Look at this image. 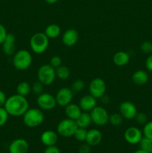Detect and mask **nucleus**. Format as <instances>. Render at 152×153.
Masks as SVG:
<instances>
[{
  "label": "nucleus",
  "mask_w": 152,
  "mask_h": 153,
  "mask_svg": "<svg viewBox=\"0 0 152 153\" xmlns=\"http://www.w3.org/2000/svg\"><path fill=\"white\" fill-rule=\"evenodd\" d=\"M4 108L10 116L20 117L29 108V104L26 97L16 94L7 98Z\"/></svg>",
  "instance_id": "1"
},
{
  "label": "nucleus",
  "mask_w": 152,
  "mask_h": 153,
  "mask_svg": "<svg viewBox=\"0 0 152 153\" xmlns=\"http://www.w3.org/2000/svg\"><path fill=\"white\" fill-rule=\"evenodd\" d=\"M22 117L24 124L29 128H35L41 125L45 117L40 108H28Z\"/></svg>",
  "instance_id": "2"
},
{
  "label": "nucleus",
  "mask_w": 152,
  "mask_h": 153,
  "mask_svg": "<svg viewBox=\"0 0 152 153\" xmlns=\"http://www.w3.org/2000/svg\"><path fill=\"white\" fill-rule=\"evenodd\" d=\"M32 55L26 49H20L15 52L13 57V65L17 70H25L32 64Z\"/></svg>",
  "instance_id": "3"
},
{
  "label": "nucleus",
  "mask_w": 152,
  "mask_h": 153,
  "mask_svg": "<svg viewBox=\"0 0 152 153\" xmlns=\"http://www.w3.org/2000/svg\"><path fill=\"white\" fill-rule=\"evenodd\" d=\"M30 47L35 54H42L48 49L49 38L44 32H37L33 34L30 39Z\"/></svg>",
  "instance_id": "4"
},
{
  "label": "nucleus",
  "mask_w": 152,
  "mask_h": 153,
  "mask_svg": "<svg viewBox=\"0 0 152 153\" xmlns=\"http://www.w3.org/2000/svg\"><path fill=\"white\" fill-rule=\"evenodd\" d=\"M56 78L55 69L50 64H43L37 70V79L44 85H50Z\"/></svg>",
  "instance_id": "5"
},
{
  "label": "nucleus",
  "mask_w": 152,
  "mask_h": 153,
  "mask_svg": "<svg viewBox=\"0 0 152 153\" xmlns=\"http://www.w3.org/2000/svg\"><path fill=\"white\" fill-rule=\"evenodd\" d=\"M77 128L78 126L75 120L66 118V119L62 120L58 123L57 126V132L62 137H70L74 136Z\"/></svg>",
  "instance_id": "6"
},
{
  "label": "nucleus",
  "mask_w": 152,
  "mask_h": 153,
  "mask_svg": "<svg viewBox=\"0 0 152 153\" xmlns=\"http://www.w3.org/2000/svg\"><path fill=\"white\" fill-rule=\"evenodd\" d=\"M92 121L95 125L103 126L109 121V114L107 111L102 106L96 105L90 112Z\"/></svg>",
  "instance_id": "7"
},
{
  "label": "nucleus",
  "mask_w": 152,
  "mask_h": 153,
  "mask_svg": "<svg viewBox=\"0 0 152 153\" xmlns=\"http://www.w3.org/2000/svg\"><path fill=\"white\" fill-rule=\"evenodd\" d=\"M107 85L105 82L101 78L92 79L89 85V94L96 99H101L105 94Z\"/></svg>",
  "instance_id": "8"
},
{
  "label": "nucleus",
  "mask_w": 152,
  "mask_h": 153,
  "mask_svg": "<svg viewBox=\"0 0 152 153\" xmlns=\"http://www.w3.org/2000/svg\"><path fill=\"white\" fill-rule=\"evenodd\" d=\"M37 104L42 110L50 111L55 108L57 105L55 97L49 93H44L37 96Z\"/></svg>",
  "instance_id": "9"
},
{
  "label": "nucleus",
  "mask_w": 152,
  "mask_h": 153,
  "mask_svg": "<svg viewBox=\"0 0 152 153\" xmlns=\"http://www.w3.org/2000/svg\"><path fill=\"white\" fill-rule=\"evenodd\" d=\"M73 96H74V92L71 88H66V87L61 88L60 90H58L55 95L57 105L61 107H65L67 105L72 102Z\"/></svg>",
  "instance_id": "10"
},
{
  "label": "nucleus",
  "mask_w": 152,
  "mask_h": 153,
  "mask_svg": "<svg viewBox=\"0 0 152 153\" xmlns=\"http://www.w3.org/2000/svg\"><path fill=\"white\" fill-rule=\"evenodd\" d=\"M119 113L124 119L133 120L137 114V109L135 105L130 101H124L119 105Z\"/></svg>",
  "instance_id": "11"
},
{
  "label": "nucleus",
  "mask_w": 152,
  "mask_h": 153,
  "mask_svg": "<svg viewBox=\"0 0 152 153\" xmlns=\"http://www.w3.org/2000/svg\"><path fill=\"white\" fill-rule=\"evenodd\" d=\"M124 137L125 140L130 144H137L139 143L142 138V133L141 130L135 126H131L125 130L124 133Z\"/></svg>",
  "instance_id": "12"
},
{
  "label": "nucleus",
  "mask_w": 152,
  "mask_h": 153,
  "mask_svg": "<svg viewBox=\"0 0 152 153\" xmlns=\"http://www.w3.org/2000/svg\"><path fill=\"white\" fill-rule=\"evenodd\" d=\"M29 144L25 139L17 138L13 140L8 146L9 153H27Z\"/></svg>",
  "instance_id": "13"
},
{
  "label": "nucleus",
  "mask_w": 152,
  "mask_h": 153,
  "mask_svg": "<svg viewBox=\"0 0 152 153\" xmlns=\"http://www.w3.org/2000/svg\"><path fill=\"white\" fill-rule=\"evenodd\" d=\"M2 51L7 56L13 55L16 52V37L14 34L8 33L4 41L2 43Z\"/></svg>",
  "instance_id": "14"
},
{
  "label": "nucleus",
  "mask_w": 152,
  "mask_h": 153,
  "mask_svg": "<svg viewBox=\"0 0 152 153\" xmlns=\"http://www.w3.org/2000/svg\"><path fill=\"white\" fill-rule=\"evenodd\" d=\"M79 39V34L77 31L74 28L67 29L62 35V42L66 46L71 47L77 43Z\"/></svg>",
  "instance_id": "15"
},
{
  "label": "nucleus",
  "mask_w": 152,
  "mask_h": 153,
  "mask_svg": "<svg viewBox=\"0 0 152 153\" xmlns=\"http://www.w3.org/2000/svg\"><path fill=\"white\" fill-rule=\"evenodd\" d=\"M78 105L82 111L90 112L97 105L96 98L92 97L91 94L85 95L80 99Z\"/></svg>",
  "instance_id": "16"
},
{
  "label": "nucleus",
  "mask_w": 152,
  "mask_h": 153,
  "mask_svg": "<svg viewBox=\"0 0 152 153\" xmlns=\"http://www.w3.org/2000/svg\"><path fill=\"white\" fill-rule=\"evenodd\" d=\"M40 140L46 147L55 146L58 141V134L52 130H46L42 133L40 136Z\"/></svg>",
  "instance_id": "17"
},
{
  "label": "nucleus",
  "mask_w": 152,
  "mask_h": 153,
  "mask_svg": "<svg viewBox=\"0 0 152 153\" xmlns=\"http://www.w3.org/2000/svg\"><path fill=\"white\" fill-rule=\"evenodd\" d=\"M102 140V134L101 131L96 128H92V129L87 131L86 138L85 142L91 146H95L99 144Z\"/></svg>",
  "instance_id": "18"
},
{
  "label": "nucleus",
  "mask_w": 152,
  "mask_h": 153,
  "mask_svg": "<svg viewBox=\"0 0 152 153\" xmlns=\"http://www.w3.org/2000/svg\"><path fill=\"white\" fill-rule=\"evenodd\" d=\"M81 113L82 110L80 109L79 105L71 102L65 106V114L67 118L76 120Z\"/></svg>",
  "instance_id": "19"
},
{
  "label": "nucleus",
  "mask_w": 152,
  "mask_h": 153,
  "mask_svg": "<svg viewBox=\"0 0 152 153\" xmlns=\"http://www.w3.org/2000/svg\"><path fill=\"white\" fill-rule=\"evenodd\" d=\"M113 61L115 65L118 67H124L130 61V55L124 51H119L116 52L113 57Z\"/></svg>",
  "instance_id": "20"
},
{
  "label": "nucleus",
  "mask_w": 152,
  "mask_h": 153,
  "mask_svg": "<svg viewBox=\"0 0 152 153\" xmlns=\"http://www.w3.org/2000/svg\"><path fill=\"white\" fill-rule=\"evenodd\" d=\"M148 74L145 70H137L133 74L132 81L137 85H143L148 81Z\"/></svg>",
  "instance_id": "21"
},
{
  "label": "nucleus",
  "mask_w": 152,
  "mask_h": 153,
  "mask_svg": "<svg viewBox=\"0 0 152 153\" xmlns=\"http://www.w3.org/2000/svg\"><path fill=\"white\" fill-rule=\"evenodd\" d=\"M75 121L77 126L80 127V128H88L92 123L90 114L85 111L82 112L80 116L78 117V118Z\"/></svg>",
  "instance_id": "22"
},
{
  "label": "nucleus",
  "mask_w": 152,
  "mask_h": 153,
  "mask_svg": "<svg viewBox=\"0 0 152 153\" xmlns=\"http://www.w3.org/2000/svg\"><path fill=\"white\" fill-rule=\"evenodd\" d=\"M44 33L49 39H55L61 34V27L57 24H50L45 28Z\"/></svg>",
  "instance_id": "23"
},
{
  "label": "nucleus",
  "mask_w": 152,
  "mask_h": 153,
  "mask_svg": "<svg viewBox=\"0 0 152 153\" xmlns=\"http://www.w3.org/2000/svg\"><path fill=\"white\" fill-rule=\"evenodd\" d=\"M31 92V86L27 82H21L16 87V94L26 97Z\"/></svg>",
  "instance_id": "24"
},
{
  "label": "nucleus",
  "mask_w": 152,
  "mask_h": 153,
  "mask_svg": "<svg viewBox=\"0 0 152 153\" xmlns=\"http://www.w3.org/2000/svg\"><path fill=\"white\" fill-rule=\"evenodd\" d=\"M55 73H56V77H58V79L61 80H66L69 77L70 70L66 66L61 65L55 69Z\"/></svg>",
  "instance_id": "25"
},
{
  "label": "nucleus",
  "mask_w": 152,
  "mask_h": 153,
  "mask_svg": "<svg viewBox=\"0 0 152 153\" xmlns=\"http://www.w3.org/2000/svg\"><path fill=\"white\" fill-rule=\"evenodd\" d=\"M123 120V117L120 113H113L109 115L108 123H110L112 126H119L122 125Z\"/></svg>",
  "instance_id": "26"
},
{
  "label": "nucleus",
  "mask_w": 152,
  "mask_h": 153,
  "mask_svg": "<svg viewBox=\"0 0 152 153\" xmlns=\"http://www.w3.org/2000/svg\"><path fill=\"white\" fill-rule=\"evenodd\" d=\"M140 149L149 153H152V139L142 137L139 142Z\"/></svg>",
  "instance_id": "27"
},
{
  "label": "nucleus",
  "mask_w": 152,
  "mask_h": 153,
  "mask_svg": "<svg viewBox=\"0 0 152 153\" xmlns=\"http://www.w3.org/2000/svg\"><path fill=\"white\" fill-rule=\"evenodd\" d=\"M86 134H87V130L84 128H78L76 130L75 133L74 134V137L77 141L84 142L86 138Z\"/></svg>",
  "instance_id": "28"
},
{
  "label": "nucleus",
  "mask_w": 152,
  "mask_h": 153,
  "mask_svg": "<svg viewBox=\"0 0 152 153\" xmlns=\"http://www.w3.org/2000/svg\"><path fill=\"white\" fill-rule=\"evenodd\" d=\"M44 86L45 85L43 83H41V82L37 80L31 86V92L37 96L40 95V94L43 93Z\"/></svg>",
  "instance_id": "29"
},
{
  "label": "nucleus",
  "mask_w": 152,
  "mask_h": 153,
  "mask_svg": "<svg viewBox=\"0 0 152 153\" xmlns=\"http://www.w3.org/2000/svg\"><path fill=\"white\" fill-rule=\"evenodd\" d=\"M85 88V82L84 81L81 80V79H77V80L74 81L71 87V89L72 90L73 92H80L83 88Z\"/></svg>",
  "instance_id": "30"
},
{
  "label": "nucleus",
  "mask_w": 152,
  "mask_h": 153,
  "mask_svg": "<svg viewBox=\"0 0 152 153\" xmlns=\"http://www.w3.org/2000/svg\"><path fill=\"white\" fill-rule=\"evenodd\" d=\"M10 115L7 112L4 107H0V127L3 126L6 124Z\"/></svg>",
  "instance_id": "31"
},
{
  "label": "nucleus",
  "mask_w": 152,
  "mask_h": 153,
  "mask_svg": "<svg viewBox=\"0 0 152 153\" xmlns=\"http://www.w3.org/2000/svg\"><path fill=\"white\" fill-rule=\"evenodd\" d=\"M140 49L144 54H152V43L150 41H144L140 46Z\"/></svg>",
  "instance_id": "32"
},
{
  "label": "nucleus",
  "mask_w": 152,
  "mask_h": 153,
  "mask_svg": "<svg viewBox=\"0 0 152 153\" xmlns=\"http://www.w3.org/2000/svg\"><path fill=\"white\" fill-rule=\"evenodd\" d=\"M143 134H144V137L152 139V121L147 122L145 124V126L143 128Z\"/></svg>",
  "instance_id": "33"
},
{
  "label": "nucleus",
  "mask_w": 152,
  "mask_h": 153,
  "mask_svg": "<svg viewBox=\"0 0 152 153\" xmlns=\"http://www.w3.org/2000/svg\"><path fill=\"white\" fill-rule=\"evenodd\" d=\"M49 64L55 69H56L57 67L62 65V59L58 55H55V56L51 58L50 61H49Z\"/></svg>",
  "instance_id": "34"
},
{
  "label": "nucleus",
  "mask_w": 152,
  "mask_h": 153,
  "mask_svg": "<svg viewBox=\"0 0 152 153\" xmlns=\"http://www.w3.org/2000/svg\"><path fill=\"white\" fill-rule=\"evenodd\" d=\"M134 119L139 124H145L148 122L147 115L143 112H137Z\"/></svg>",
  "instance_id": "35"
},
{
  "label": "nucleus",
  "mask_w": 152,
  "mask_h": 153,
  "mask_svg": "<svg viewBox=\"0 0 152 153\" xmlns=\"http://www.w3.org/2000/svg\"><path fill=\"white\" fill-rule=\"evenodd\" d=\"M7 34H8V33H7L5 27H4L2 24H0V45L2 44L3 42L4 41Z\"/></svg>",
  "instance_id": "36"
},
{
  "label": "nucleus",
  "mask_w": 152,
  "mask_h": 153,
  "mask_svg": "<svg viewBox=\"0 0 152 153\" xmlns=\"http://www.w3.org/2000/svg\"><path fill=\"white\" fill-rule=\"evenodd\" d=\"M91 152V146H89L88 143H83L80 145L78 149V153H90Z\"/></svg>",
  "instance_id": "37"
},
{
  "label": "nucleus",
  "mask_w": 152,
  "mask_h": 153,
  "mask_svg": "<svg viewBox=\"0 0 152 153\" xmlns=\"http://www.w3.org/2000/svg\"><path fill=\"white\" fill-rule=\"evenodd\" d=\"M43 153H61V152L56 146H47Z\"/></svg>",
  "instance_id": "38"
},
{
  "label": "nucleus",
  "mask_w": 152,
  "mask_h": 153,
  "mask_svg": "<svg viewBox=\"0 0 152 153\" xmlns=\"http://www.w3.org/2000/svg\"><path fill=\"white\" fill-rule=\"evenodd\" d=\"M145 67L148 70L152 72V54H151V55L148 57L147 59H146Z\"/></svg>",
  "instance_id": "39"
},
{
  "label": "nucleus",
  "mask_w": 152,
  "mask_h": 153,
  "mask_svg": "<svg viewBox=\"0 0 152 153\" xmlns=\"http://www.w3.org/2000/svg\"><path fill=\"white\" fill-rule=\"evenodd\" d=\"M6 100H7V97H6L5 94L0 90V107H4Z\"/></svg>",
  "instance_id": "40"
},
{
  "label": "nucleus",
  "mask_w": 152,
  "mask_h": 153,
  "mask_svg": "<svg viewBox=\"0 0 152 153\" xmlns=\"http://www.w3.org/2000/svg\"><path fill=\"white\" fill-rule=\"evenodd\" d=\"M101 102H102L104 104H107V103L109 102V98L108 97H107V96H105V94H104V96H103L102 97H101Z\"/></svg>",
  "instance_id": "41"
},
{
  "label": "nucleus",
  "mask_w": 152,
  "mask_h": 153,
  "mask_svg": "<svg viewBox=\"0 0 152 153\" xmlns=\"http://www.w3.org/2000/svg\"><path fill=\"white\" fill-rule=\"evenodd\" d=\"M44 1H46V3H48V4H55V3L58 2L59 0H44Z\"/></svg>",
  "instance_id": "42"
},
{
  "label": "nucleus",
  "mask_w": 152,
  "mask_h": 153,
  "mask_svg": "<svg viewBox=\"0 0 152 153\" xmlns=\"http://www.w3.org/2000/svg\"><path fill=\"white\" fill-rule=\"evenodd\" d=\"M134 153H149V152H146V151L143 150V149H138V150L135 151Z\"/></svg>",
  "instance_id": "43"
}]
</instances>
